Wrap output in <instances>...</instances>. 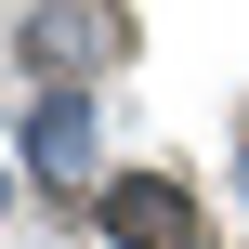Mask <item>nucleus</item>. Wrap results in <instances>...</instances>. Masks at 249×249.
<instances>
[{
	"instance_id": "nucleus-1",
	"label": "nucleus",
	"mask_w": 249,
	"mask_h": 249,
	"mask_svg": "<svg viewBox=\"0 0 249 249\" xmlns=\"http://www.w3.org/2000/svg\"><path fill=\"white\" fill-rule=\"evenodd\" d=\"M105 236L118 249H197V197L158 184V171H131V184H105Z\"/></svg>"
}]
</instances>
